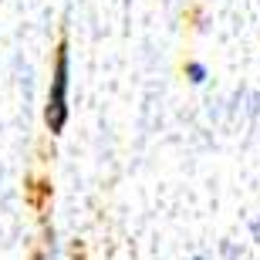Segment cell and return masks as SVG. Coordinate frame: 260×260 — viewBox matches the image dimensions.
<instances>
[{
  "label": "cell",
  "instance_id": "obj_2",
  "mask_svg": "<svg viewBox=\"0 0 260 260\" xmlns=\"http://www.w3.org/2000/svg\"><path fill=\"white\" fill-rule=\"evenodd\" d=\"M186 78H189L193 85H203V81H206V64H200V61H189V64H186Z\"/></svg>",
  "mask_w": 260,
  "mask_h": 260
},
{
  "label": "cell",
  "instance_id": "obj_1",
  "mask_svg": "<svg viewBox=\"0 0 260 260\" xmlns=\"http://www.w3.org/2000/svg\"><path fill=\"white\" fill-rule=\"evenodd\" d=\"M68 44H58V58H54V75H51V88H48V128L51 132H61L68 122Z\"/></svg>",
  "mask_w": 260,
  "mask_h": 260
}]
</instances>
